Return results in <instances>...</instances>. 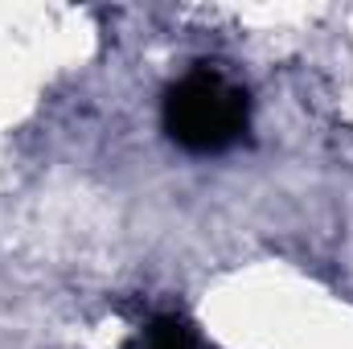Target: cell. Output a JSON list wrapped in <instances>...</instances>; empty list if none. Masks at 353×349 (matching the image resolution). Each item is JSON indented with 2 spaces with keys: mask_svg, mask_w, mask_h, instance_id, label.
I'll return each mask as SVG.
<instances>
[{
  "mask_svg": "<svg viewBox=\"0 0 353 349\" xmlns=\"http://www.w3.org/2000/svg\"><path fill=\"white\" fill-rule=\"evenodd\" d=\"M140 349H193V337H189V329H185L176 317H157V321L144 329Z\"/></svg>",
  "mask_w": 353,
  "mask_h": 349,
  "instance_id": "obj_2",
  "label": "cell"
},
{
  "mask_svg": "<svg viewBox=\"0 0 353 349\" xmlns=\"http://www.w3.org/2000/svg\"><path fill=\"white\" fill-rule=\"evenodd\" d=\"M165 132L193 157H214L234 148L251 128V99L247 90L226 83L218 70L197 66L165 94Z\"/></svg>",
  "mask_w": 353,
  "mask_h": 349,
  "instance_id": "obj_1",
  "label": "cell"
}]
</instances>
